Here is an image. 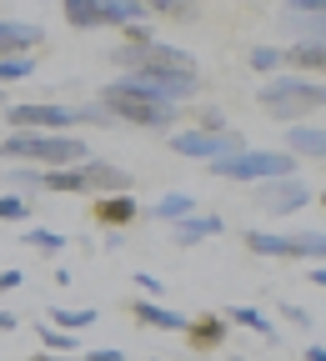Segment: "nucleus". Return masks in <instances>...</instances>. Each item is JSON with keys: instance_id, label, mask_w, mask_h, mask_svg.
Wrapping results in <instances>:
<instances>
[{"instance_id": "nucleus-1", "label": "nucleus", "mask_w": 326, "mask_h": 361, "mask_svg": "<svg viewBox=\"0 0 326 361\" xmlns=\"http://www.w3.org/2000/svg\"><path fill=\"white\" fill-rule=\"evenodd\" d=\"M0 161L11 166H35V171H61L90 161V146L80 135H35V130H11L0 141Z\"/></svg>"}, {"instance_id": "nucleus-2", "label": "nucleus", "mask_w": 326, "mask_h": 361, "mask_svg": "<svg viewBox=\"0 0 326 361\" xmlns=\"http://www.w3.org/2000/svg\"><path fill=\"white\" fill-rule=\"evenodd\" d=\"M261 111L266 116H276V121H286V126H301V121H316L321 116V106H326V90H321V80H301V75H271V80H261Z\"/></svg>"}, {"instance_id": "nucleus-3", "label": "nucleus", "mask_w": 326, "mask_h": 361, "mask_svg": "<svg viewBox=\"0 0 326 361\" xmlns=\"http://www.w3.org/2000/svg\"><path fill=\"white\" fill-rule=\"evenodd\" d=\"M101 111L116 121V126H141V130H171L176 126V106H166V101H151V96H141V90H131L121 75L111 80V85H101Z\"/></svg>"}, {"instance_id": "nucleus-4", "label": "nucleus", "mask_w": 326, "mask_h": 361, "mask_svg": "<svg viewBox=\"0 0 326 361\" xmlns=\"http://www.w3.org/2000/svg\"><path fill=\"white\" fill-rule=\"evenodd\" d=\"M211 171H216V180H286V176H296V161L282 151V146H246L241 156H226V161H211Z\"/></svg>"}, {"instance_id": "nucleus-5", "label": "nucleus", "mask_w": 326, "mask_h": 361, "mask_svg": "<svg viewBox=\"0 0 326 361\" xmlns=\"http://www.w3.org/2000/svg\"><path fill=\"white\" fill-rule=\"evenodd\" d=\"M0 116H6L11 130H35V135H71L76 130V106H61V101H11Z\"/></svg>"}, {"instance_id": "nucleus-6", "label": "nucleus", "mask_w": 326, "mask_h": 361, "mask_svg": "<svg viewBox=\"0 0 326 361\" xmlns=\"http://www.w3.org/2000/svg\"><path fill=\"white\" fill-rule=\"evenodd\" d=\"M171 151L176 156H186V161H226V156H241L246 151V135L241 130H196V126H181L176 135H171Z\"/></svg>"}, {"instance_id": "nucleus-7", "label": "nucleus", "mask_w": 326, "mask_h": 361, "mask_svg": "<svg viewBox=\"0 0 326 361\" xmlns=\"http://www.w3.org/2000/svg\"><path fill=\"white\" fill-rule=\"evenodd\" d=\"M80 171V186H85V196H135V176L126 171V166H116V161H101V156H90V161H80L76 166Z\"/></svg>"}, {"instance_id": "nucleus-8", "label": "nucleus", "mask_w": 326, "mask_h": 361, "mask_svg": "<svg viewBox=\"0 0 326 361\" xmlns=\"http://www.w3.org/2000/svg\"><path fill=\"white\" fill-rule=\"evenodd\" d=\"M256 201L266 216H296L301 206L316 201V186L301 176H286V180H266V186H256Z\"/></svg>"}, {"instance_id": "nucleus-9", "label": "nucleus", "mask_w": 326, "mask_h": 361, "mask_svg": "<svg viewBox=\"0 0 326 361\" xmlns=\"http://www.w3.org/2000/svg\"><path fill=\"white\" fill-rule=\"evenodd\" d=\"M166 231H171V241H176V246H201V241H216V236H226V221H221L216 211H191L186 221L166 226Z\"/></svg>"}, {"instance_id": "nucleus-10", "label": "nucleus", "mask_w": 326, "mask_h": 361, "mask_svg": "<svg viewBox=\"0 0 326 361\" xmlns=\"http://www.w3.org/2000/svg\"><path fill=\"white\" fill-rule=\"evenodd\" d=\"M282 66H286V75L321 80V71H326V40H296V45H286Z\"/></svg>"}, {"instance_id": "nucleus-11", "label": "nucleus", "mask_w": 326, "mask_h": 361, "mask_svg": "<svg viewBox=\"0 0 326 361\" xmlns=\"http://www.w3.org/2000/svg\"><path fill=\"white\" fill-rule=\"evenodd\" d=\"M296 166L301 161H321L326 156V130L316 121H301V126H286V146H282Z\"/></svg>"}, {"instance_id": "nucleus-12", "label": "nucleus", "mask_w": 326, "mask_h": 361, "mask_svg": "<svg viewBox=\"0 0 326 361\" xmlns=\"http://www.w3.org/2000/svg\"><path fill=\"white\" fill-rule=\"evenodd\" d=\"M221 322H226V326H241V331H251V336H261L266 346H282V331H276V322H271L266 311H256V306H226Z\"/></svg>"}, {"instance_id": "nucleus-13", "label": "nucleus", "mask_w": 326, "mask_h": 361, "mask_svg": "<svg viewBox=\"0 0 326 361\" xmlns=\"http://www.w3.org/2000/svg\"><path fill=\"white\" fill-rule=\"evenodd\" d=\"M246 251L261 256V261H296V236H286V231H261V226H251V231H246Z\"/></svg>"}, {"instance_id": "nucleus-14", "label": "nucleus", "mask_w": 326, "mask_h": 361, "mask_svg": "<svg viewBox=\"0 0 326 361\" xmlns=\"http://www.w3.org/2000/svg\"><path fill=\"white\" fill-rule=\"evenodd\" d=\"M226 331H231V326L221 322V311H201V316H186V331H181V336L191 341L196 351H216V346L226 341Z\"/></svg>"}, {"instance_id": "nucleus-15", "label": "nucleus", "mask_w": 326, "mask_h": 361, "mask_svg": "<svg viewBox=\"0 0 326 361\" xmlns=\"http://www.w3.org/2000/svg\"><path fill=\"white\" fill-rule=\"evenodd\" d=\"M45 40V30L35 20H0V56H30Z\"/></svg>"}, {"instance_id": "nucleus-16", "label": "nucleus", "mask_w": 326, "mask_h": 361, "mask_svg": "<svg viewBox=\"0 0 326 361\" xmlns=\"http://www.w3.org/2000/svg\"><path fill=\"white\" fill-rule=\"evenodd\" d=\"M96 221L106 226V231H126L131 221H141V206H135V196H101L96 201Z\"/></svg>"}, {"instance_id": "nucleus-17", "label": "nucleus", "mask_w": 326, "mask_h": 361, "mask_svg": "<svg viewBox=\"0 0 326 361\" xmlns=\"http://www.w3.org/2000/svg\"><path fill=\"white\" fill-rule=\"evenodd\" d=\"M131 316L141 326H151V331H186V316L161 306V301H131Z\"/></svg>"}, {"instance_id": "nucleus-18", "label": "nucleus", "mask_w": 326, "mask_h": 361, "mask_svg": "<svg viewBox=\"0 0 326 361\" xmlns=\"http://www.w3.org/2000/svg\"><path fill=\"white\" fill-rule=\"evenodd\" d=\"M196 211V196L191 191H166L156 206H151V221H166V226H176V221H186Z\"/></svg>"}, {"instance_id": "nucleus-19", "label": "nucleus", "mask_w": 326, "mask_h": 361, "mask_svg": "<svg viewBox=\"0 0 326 361\" xmlns=\"http://www.w3.org/2000/svg\"><path fill=\"white\" fill-rule=\"evenodd\" d=\"M90 322H96V306H51V322H45V326H56V331H71V336H80Z\"/></svg>"}, {"instance_id": "nucleus-20", "label": "nucleus", "mask_w": 326, "mask_h": 361, "mask_svg": "<svg viewBox=\"0 0 326 361\" xmlns=\"http://www.w3.org/2000/svg\"><path fill=\"white\" fill-rule=\"evenodd\" d=\"M61 20H71L76 30H101V0H66Z\"/></svg>"}, {"instance_id": "nucleus-21", "label": "nucleus", "mask_w": 326, "mask_h": 361, "mask_svg": "<svg viewBox=\"0 0 326 361\" xmlns=\"http://www.w3.org/2000/svg\"><path fill=\"white\" fill-rule=\"evenodd\" d=\"M40 191H56V196H85V186H80V171H76V166L40 171Z\"/></svg>"}, {"instance_id": "nucleus-22", "label": "nucleus", "mask_w": 326, "mask_h": 361, "mask_svg": "<svg viewBox=\"0 0 326 361\" xmlns=\"http://www.w3.org/2000/svg\"><path fill=\"white\" fill-rule=\"evenodd\" d=\"M20 241H25L30 251H45V256H61V251L71 246L61 231H51V226H25V231H20Z\"/></svg>"}, {"instance_id": "nucleus-23", "label": "nucleus", "mask_w": 326, "mask_h": 361, "mask_svg": "<svg viewBox=\"0 0 326 361\" xmlns=\"http://www.w3.org/2000/svg\"><path fill=\"white\" fill-rule=\"evenodd\" d=\"M40 351L45 356H76L80 351V336H71V331H56V326H40Z\"/></svg>"}, {"instance_id": "nucleus-24", "label": "nucleus", "mask_w": 326, "mask_h": 361, "mask_svg": "<svg viewBox=\"0 0 326 361\" xmlns=\"http://www.w3.org/2000/svg\"><path fill=\"white\" fill-rule=\"evenodd\" d=\"M6 186H11V196H25V201H30V196L40 191V171H35V166H11V171H6Z\"/></svg>"}, {"instance_id": "nucleus-25", "label": "nucleus", "mask_w": 326, "mask_h": 361, "mask_svg": "<svg viewBox=\"0 0 326 361\" xmlns=\"http://www.w3.org/2000/svg\"><path fill=\"white\" fill-rule=\"evenodd\" d=\"M246 66H251L256 75H266V80L282 75V45H256V51L246 56Z\"/></svg>"}, {"instance_id": "nucleus-26", "label": "nucleus", "mask_w": 326, "mask_h": 361, "mask_svg": "<svg viewBox=\"0 0 326 361\" xmlns=\"http://www.w3.org/2000/svg\"><path fill=\"white\" fill-rule=\"evenodd\" d=\"M25 75H35V56H0V90L25 80Z\"/></svg>"}, {"instance_id": "nucleus-27", "label": "nucleus", "mask_w": 326, "mask_h": 361, "mask_svg": "<svg viewBox=\"0 0 326 361\" xmlns=\"http://www.w3.org/2000/svg\"><path fill=\"white\" fill-rule=\"evenodd\" d=\"M201 6H191V0H151L146 16H166V20H196Z\"/></svg>"}, {"instance_id": "nucleus-28", "label": "nucleus", "mask_w": 326, "mask_h": 361, "mask_svg": "<svg viewBox=\"0 0 326 361\" xmlns=\"http://www.w3.org/2000/svg\"><path fill=\"white\" fill-rule=\"evenodd\" d=\"M296 256H306V261H321V256H326V236H321V226H311V231H301V236H296Z\"/></svg>"}, {"instance_id": "nucleus-29", "label": "nucleus", "mask_w": 326, "mask_h": 361, "mask_svg": "<svg viewBox=\"0 0 326 361\" xmlns=\"http://www.w3.org/2000/svg\"><path fill=\"white\" fill-rule=\"evenodd\" d=\"M0 221H30V201L25 196H0Z\"/></svg>"}, {"instance_id": "nucleus-30", "label": "nucleus", "mask_w": 326, "mask_h": 361, "mask_svg": "<svg viewBox=\"0 0 326 361\" xmlns=\"http://www.w3.org/2000/svg\"><path fill=\"white\" fill-rule=\"evenodd\" d=\"M126 45H156V25L151 20H131L126 25Z\"/></svg>"}, {"instance_id": "nucleus-31", "label": "nucleus", "mask_w": 326, "mask_h": 361, "mask_svg": "<svg viewBox=\"0 0 326 361\" xmlns=\"http://www.w3.org/2000/svg\"><path fill=\"white\" fill-rule=\"evenodd\" d=\"M135 286H141V296H146V301H161V291H166V286H161V276H151V271H135Z\"/></svg>"}, {"instance_id": "nucleus-32", "label": "nucleus", "mask_w": 326, "mask_h": 361, "mask_svg": "<svg viewBox=\"0 0 326 361\" xmlns=\"http://www.w3.org/2000/svg\"><path fill=\"white\" fill-rule=\"evenodd\" d=\"M25 286V271L20 266H6V271H0V296H11V291H20Z\"/></svg>"}, {"instance_id": "nucleus-33", "label": "nucleus", "mask_w": 326, "mask_h": 361, "mask_svg": "<svg viewBox=\"0 0 326 361\" xmlns=\"http://www.w3.org/2000/svg\"><path fill=\"white\" fill-rule=\"evenodd\" d=\"M196 130H226V116L216 111V106H201V126Z\"/></svg>"}, {"instance_id": "nucleus-34", "label": "nucleus", "mask_w": 326, "mask_h": 361, "mask_svg": "<svg viewBox=\"0 0 326 361\" xmlns=\"http://www.w3.org/2000/svg\"><path fill=\"white\" fill-rule=\"evenodd\" d=\"M282 316H286V322H296V326H311V311L296 306V301H282Z\"/></svg>"}, {"instance_id": "nucleus-35", "label": "nucleus", "mask_w": 326, "mask_h": 361, "mask_svg": "<svg viewBox=\"0 0 326 361\" xmlns=\"http://www.w3.org/2000/svg\"><path fill=\"white\" fill-rule=\"evenodd\" d=\"M85 361H126V356H121V351H116V346H101V351H90V356H85Z\"/></svg>"}, {"instance_id": "nucleus-36", "label": "nucleus", "mask_w": 326, "mask_h": 361, "mask_svg": "<svg viewBox=\"0 0 326 361\" xmlns=\"http://www.w3.org/2000/svg\"><path fill=\"white\" fill-rule=\"evenodd\" d=\"M16 326H20V322H16V316H11L6 306H0V331H16Z\"/></svg>"}, {"instance_id": "nucleus-37", "label": "nucleus", "mask_w": 326, "mask_h": 361, "mask_svg": "<svg viewBox=\"0 0 326 361\" xmlns=\"http://www.w3.org/2000/svg\"><path fill=\"white\" fill-rule=\"evenodd\" d=\"M306 361H326V346H321V341H311V346H306Z\"/></svg>"}, {"instance_id": "nucleus-38", "label": "nucleus", "mask_w": 326, "mask_h": 361, "mask_svg": "<svg viewBox=\"0 0 326 361\" xmlns=\"http://www.w3.org/2000/svg\"><path fill=\"white\" fill-rule=\"evenodd\" d=\"M6 106H11V96H6V90H0V111H6Z\"/></svg>"}, {"instance_id": "nucleus-39", "label": "nucleus", "mask_w": 326, "mask_h": 361, "mask_svg": "<svg viewBox=\"0 0 326 361\" xmlns=\"http://www.w3.org/2000/svg\"><path fill=\"white\" fill-rule=\"evenodd\" d=\"M231 361H246V356H231Z\"/></svg>"}]
</instances>
